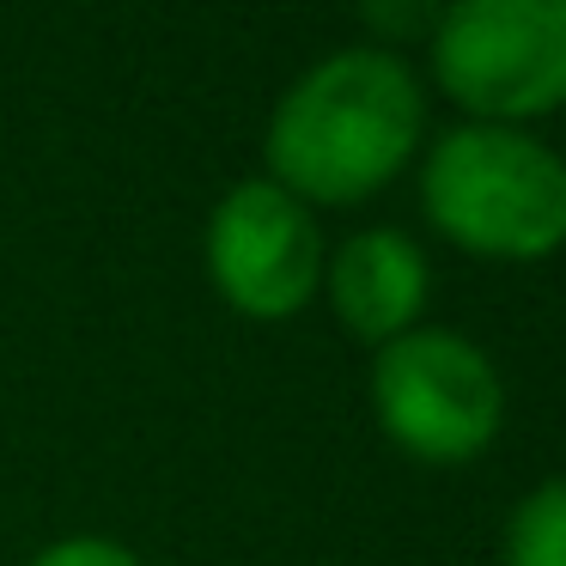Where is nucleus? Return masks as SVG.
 <instances>
[{
  "mask_svg": "<svg viewBox=\"0 0 566 566\" xmlns=\"http://www.w3.org/2000/svg\"><path fill=\"white\" fill-rule=\"evenodd\" d=\"M427 135V92L396 50H335L281 92L269 177L305 208H347L402 177Z\"/></svg>",
  "mask_w": 566,
  "mask_h": 566,
  "instance_id": "f257e3e1",
  "label": "nucleus"
},
{
  "mask_svg": "<svg viewBox=\"0 0 566 566\" xmlns=\"http://www.w3.org/2000/svg\"><path fill=\"white\" fill-rule=\"evenodd\" d=\"M432 232L488 262H542L566 244V159L530 128L463 123L420 165Z\"/></svg>",
  "mask_w": 566,
  "mask_h": 566,
  "instance_id": "f03ea898",
  "label": "nucleus"
},
{
  "mask_svg": "<svg viewBox=\"0 0 566 566\" xmlns=\"http://www.w3.org/2000/svg\"><path fill=\"white\" fill-rule=\"evenodd\" d=\"M432 80L475 123L524 128L566 104V0H444Z\"/></svg>",
  "mask_w": 566,
  "mask_h": 566,
  "instance_id": "7ed1b4c3",
  "label": "nucleus"
},
{
  "mask_svg": "<svg viewBox=\"0 0 566 566\" xmlns=\"http://www.w3.org/2000/svg\"><path fill=\"white\" fill-rule=\"evenodd\" d=\"M371 408L396 451L415 463H475L505 420L500 366L457 329H408L371 359Z\"/></svg>",
  "mask_w": 566,
  "mask_h": 566,
  "instance_id": "20e7f679",
  "label": "nucleus"
},
{
  "mask_svg": "<svg viewBox=\"0 0 566 566\" xmlns=\"http://www.w3.org/2000/svg\"><path fill=\"white\" fill-rule=\"evenodd\" d=\"M323 232L274 177H244L208 213V274L232 311L286 323L323 286Z\"/></svg>",
  "mask_w": 566,
  "mask_h": 566,
  "instance_id": "39448f33",
  "label": "nucleus"
},
{
  "mask_svg": "<svg viewBox=\"0 0 566 566\" xmlns=\"http://www.w3.org/2000/svg\"><path fill=\"white\" fill-rule=\"evenodd\" d=\"M323 286H329L335 323L347 335H359V342L384 347L396 335L420 329L432 274H427V256H420V244L408 232L366 226V232L342 238L323 256Z\"/></svg>",
  "mask_w": 566,
  "mask_h": 566,
  "instance_id": "423d86ee",
  "label": "nucleus"
},
{
  "mask_svg": "<svg viewBox=\"0 0 566 566\" xmlns=\"http://www.w3.org/2000/svg\"><path fill=\"white\" fill-rule=\"evenodd\" d=\"M505 566H566V481H542L512 505Z\"/></svg>",
  "mask_w": 566,
  "mask_h": 566,
  "instance_id": "0eeeda50",
  "label": "nucleus"
},
{
  "mask_svg": "<svg viewBox=\"0 0 566 566\" xmlns=\"http://www.w3.org/2000/svg\"><path fill=\"white\" fill-rule=\"evenodd\" d=\"M354 13L366 19L371 38L415 43V38H432V25H439V13H444V0H354Z\"/></svg>",
  "mask_w": 566,
  "mask_h": 566,
  "instance_id": "6e6552de",
  "label": "nucleus"
},
{
  "mask_svg": "<svg viewBox=\"0 0 566 566\" xmlns=\"http://www.w3.org/2000/svg\"><path fill=\"white\" fill-rule=\"evenodd\" d=\"M31 566H140V560L111 536H67V542H50Z\"/></svg>",
  "mask_w": 566,
  "mask_h": 566,
  "instance_id": "1a4fd4ad",
  "label": "nucleus"
}]
</instances>
